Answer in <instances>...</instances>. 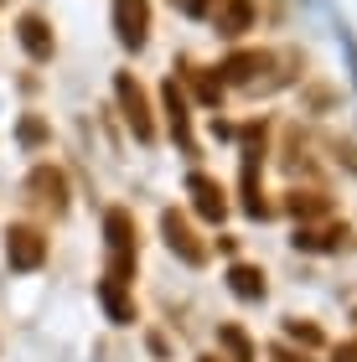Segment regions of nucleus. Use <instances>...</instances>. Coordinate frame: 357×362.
I'll return each instance as SVG.
<instances>
[{
	"label": "nucleus",
	"instance_id": "obj_11",
	"mask_svg": "<svg viewBox=\"0 0 357 362\" xmlns=\"http://www.w3.org/2000/svg\"><path fill=\"white\" fill-rule=\"evenodd\" d=\"M228 290L238 295V300H264V269H254V264H233L228 269Z\"/></svg>",
	"mask_w": 357,
	"mask_h": 362
},
{
	"label": "nucleus",
	"instance_id": "obj_1",
	"mask_svg": "<svg viewBox=\"0 0 357 362\" xmlns=\"http://www.w3.org/2000/svg\"><path fill=\"white\" fill-rule=\"evenodd\" d=\"M104 254H109V274L115 285H129L135 279V218L124 207H109L104 212Z\"/></svg>",
	"mask_w": 357,
	"mask_h": 362
},
{
	"label": "nucleus",
	"instance_id": "obj_8",
	"mask_svg": "<svg viewBox=\"0 0 357 362\" xmlns=\"http://www.w3.org/2000/svg\"><path fill=\"white\" fill-rule=\"evenodd\" d=\"M16 42H21L26 47V57L31 62H47V57H52V26H47L42 21V16H21V21H16Z\"/></svg>",
	"mask_w": 357,
	"mask_h": 362
},
{
	"label": "nucleus",
	"instance_id": "obj_20",
	"mask_svg": "<svg viewBox=\"0 0 357 362\" xmlns=\"http://www.w3.org/2000/svg\"><path fill=\"white\" fill-rule=\"evenodd\" d=\"M176 6H182L187 16H202V11H207V0H176Z\"/></svg>",
	"mask_w": 357,
	"mask_h": 362
},
{
	"label": "nucleus",
	"instance_id": "obj_3",
	"mask_svg": "<svg viewBox=\"0 0 357 362\" xmlns=\"http://www.w3.org/2000/svg\"><path fill=\"white\" fill-rule=\"evenodd\" d=\"M115 98H119V109H124V124L135 129V140L151 145L156 140V119H151V98H145V88L129 73H119L115 78Z\"/></svg>",
	"mask_w": 357,
	"mask_h": 362
},
{
	"label": "nucleus",
	"instance_id": "obj_21",
	"mask_svg": "<svg viewBox=\"0 0 357 362\" xmlns=\"http://www.w3.org/2000/svg\"><path fill=\"white\" fill-rule=\"evenodd\" d=\"M202 362H218V357H202Z\"/></svg>",
	"mask_w": 357,
	"mask_h": 362
},
{
	"label": "nucleus",
	"instance_id": "obj_18",
	"mask_svg": "<svg viewBox=\"0 0 357 362\" xmlns=\"http://www.w3.org/2000/svg\"><path fill=\"white\" fill-rule=\"evenodd\" d=\"M42 135H47V124H42V119H21V140H26V145H37Z\"/></svg>",
	"mask_w": 357,
	"mask_h": 362
},
{
	"label": "nucleus",
	"instance_id": "obj_5",
	"mask_svg": "<svg viewBox=\"0 0 357 362\" xmlns=\"http://www.w3.org/2000/svg\"><path fill=\"white\" fill-rule=\"evenodd\" d=\"M115 37L129 52H140L151 42V6L145 0H115Z\"/></svg>",
	"mask_w": 357,
	"mask_h": 362
},
{
	"label": "nucleus",
	"instance_id": "obj_2",
	"mask_svg": "<svg viewBox=\"0 0 357 362\" xmlns=\"http://www.w3.org/2000/svg\"><path fill=\"white\" fill-rule=\"evenodd\" d=\"M6 264L16 274H37L47 264V238H42V228H31V223H16L11 233H6Z\"/></svg>",
	"mask_w": 357,
	"mask_h": 362
},
{
	"label": "nucleus",
	"instance_id": "obj_7",
	"mask_svg": "<svg viewBox=\"0 0 357 362\" xmlns=\"http://www.w3.org/2000/svg\"><path fill=\"white\" fill-rule=\"evenodd\" d=\"M187 192H192V207H197V212H202L207 223H218L223 212H228V197H223V187H218L213 176L192 171V176H187Z\"/></svg>",
	"mask_w": 357,
	"mask_h": 362
},
{
	"label": "nucleus",
	"instance_id": "obj_15",
	"mask_svg": "<svg viewBox=\"0 0 357 362\" xmlns=\"http://www.w3.org/2000/svg\"><path fill=\"white\" fill-rule=\"evenodd\" d=\"M285 207L295 212V218H327V212H332V202H327L321 192H290Z\"/></svg>",
	"mask_w": 357,
	"mask_h": 362
},
{
	"label": "nucleus",
	"instance_id": "obj_6",
	"mask_svg": "<svg viewBox=\"0 0 357 362\" xmlns=\"http://www.w3.org/2000/svg\"><path fill=\"white\" fill-rule=\"evenodd\" d=\"M160 233H166V249L176 259H187V264H202V259H207V249L197 243V233L187 228L182 212H160Z\"/></svg>",
	"mask_w": 357,
	"mask_h": 362
},
{
	"label": "nucleus",
	"instance_id": "obj_13",
	"mask_svg": "<svg viewBox=\"0 0 357 362\" xmlns=\"http://www.w3.org/2000/svg\"><path fill=\"white\" fill-rule=\"evenodd\" d=\"M166 119H171V135L192 151V124H187V98H182V88L176 83H166Z\"/></svg>",
	"mask_w": 357,
	"mask_h": 362
},
{
	"label": "nucleus",
	"instance_id": "obj_9",
	"mask_svg": "<svg viewBox=\"0 0 357 362\" xmlns=\"http://www.w3.org/2000/svg\"><path fill=\"white\" fill-rule=\"evenodd\" d=\"M213 21L223 37H243V31L254 26V0H218L213 6Z\"/></svg>",
	"mask_w": 357,
	"mask_h": 362
},
{
	"label": "nucleus",
	"instance_id": "obj_16",
	"mask_svg": "<svg viewBox=\"0 0 357 362\" xmlns=\"http://www.w3.org/2000/svg\"><path fill=\"white\" fill-rule=\"evenodd\" d=\"M218 341L228 347V357H233V362H254V347H249V337H243L238 326H218Z\"/></svg>",
	"mask_w": 357,
	"mask_h": 362
},
{
	"label": "nucleus",
	"instance_id": "obj_14",
	"mask_svg": "<svg viewBox=\"0 0 357 362\" xmlns=\"http://www.w3.org/2000/svg\"><path fill=\"white\" fill-rule=\"evenodd\" d=\"M264 62L269 57H259V52H238V57L223 62V73H228L233 83H254V73H264Z\"/></svg>",
	"mask_w": 357,
	"mask_h": 362
},
{
	"label": "nucleus",
	"instance_id": "obj_17",
	"mask_svg": "<svg viewBox=\"0 0 357 362\" xmlns=\"http://www.w3.org/2000/svg\"><path fill=\"white\" fill-rule=\"evenodd\" d=\"M285 332L295 337V341H305V347H321V332H316V326H300V321H290Z\"/></svg>",
	"mask_w": 357,
	"mask_h": 362
},
{
	"label": "nucleus",
	"instance_id": "obj_19",
	"mask_svg": "<svg viewBox=\"0 0 357 362\" xmlns=\"http://www.w3.org/2000/svg\"><path fill=\"white\" fill-rule=\"evenodd\" d=\"M336 362H357V341H342V347H336Z\"/></svg>",
	"mask_w": 357,
	"mask_h": 362
},
{
	"label": "nucleus",
	"instance_id": "obj_10",
	"mask_svg": "<svg viewBox=\"0 0 357 362\" xmlns=\"http://www.w3.org/2000/svg\"><path fill=\"white\" fill-rule=\"evenodd\" d=\"M99 305L109 310L115 326H135V300H129L124 285H115V279H99Z\"/></svg>",
	"mask_w": 357,
	"mask_h": 362
},
{
	"label": "nucleus",
	"instance_id": "obj_4",
	"mask_svg": "<svg viewBox=\"0 0 357 362\" xmlns=\"http://www.w3.org/2000/svg\"><path fill=\"white\" fill-rule=\"evenodd\" d=\"M26 197H31L37 207H47L52 218H62V212H68V176L42 160V166L26 171Z\"/></svg>",
	"mask_w": 357,
	"mask_h": 362
},
{
	"label": "nucleus",
	"instance_id": "obj_12",
	"mask_svg": "<svg viewBox=\"0 0 357 362\" xmlns=\"http://www.w3.org/2000/svg\"><path fill=\"white\" fill-rule=\"evenodd\" d=\"M347 243H352V233H347V228H321V233H311V228H300V233H295V249H321V254H332V249H347Z\"/></svg>",
	"mask_w": 357,
	"mask_h": 362
}]
</instances>
